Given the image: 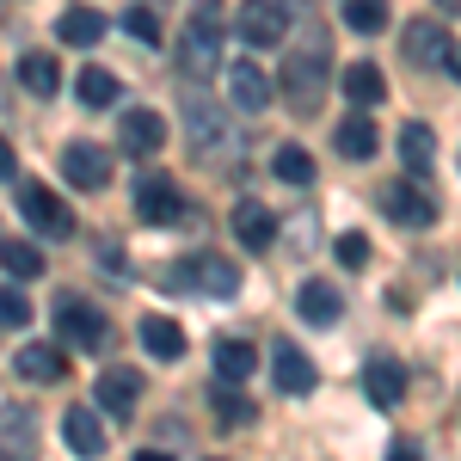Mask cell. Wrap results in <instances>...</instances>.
<instances>
[{
    "mask_svg": "<svg viewBox=\"0 0 461 461\" xmlns=\"http://www.w3.org/2000/svg\"><path fill=\"white\" fill-rule=\"evenodd\" d=\"M215 62H221V0H197L191 6V19H185V43H178V68L191 74H203L210 80Z\"/></svg>",
    "mask_w": 461,
    "mask_h": 461,
    "instance_id": "3",
    "label": "cell"
},
{
    "mask_svg": "<svg viewBox=\"0 0 461 461\" xmlns=\"http://www.w3.org/2000/svg\"><path fill=\"white\" fill-rule=\"evenodd\" d=\"M382 215L400 221V228H430L437 221V197H430L425 185H382Z\"/></svg>",
    "mask_w": 461,
    "mask_h": 461,
    "instance_id": "9",
    "label": "cell"
},
{
    "mask_svg": "<svg viewBox=\"0 0 461 461\" xmlns=\"http://www.w3.org/2000/svg\"><path fill=\"white\" fill-rule=\"evenodd\" d=\"M19 80H25L32 93H43V99H56V86H62V62H56L50 50H25V56H19Z\"/></svg>",
    "mask_w": 461,
    "mask_h": 461,
    "instance_id": "25",
    "label": "cell"
},
{
    "mask_svg": "<svg viewBox=\"0 0 461 461\" xmlns=\"http://www.w3.org/2000/svg\"><path fill=\"white\" fill-rule=\"evenodd\" d=\"M56 37L74 43V50H86V43H99V37H105V13H93V6H68V13H62V25H56Z\"/></svg>",
    "mask_w": 461,
    "mask_h": 461,
    "instance_id": "27",
    "label": "cell"
},
{
    "mask_svg": "<svg viewBox=\"0 0 461 461\" xmlns=\"http://www.w3.org/2000/svg\"><path fill=\"white\" fill-rule=\"evenodd\" d=\"M136 461H173L167 449H136Z\"/></svg>",
    "mask_w": 461,
    "mask_h": 461,
    "instance_id": "39",
    "label": "cell"
},
{
    "mask_svg": "<svg viewBox=\"0 0 461 461\" xmlns=\"http://www.w3.org/2000/svg\"><path fill=\"white\" fill-rule=\"evenodd\" d=\"M339 154H345V160H375V154H382V136H375L369 111H357V117L339 123Z\"/></svg>",
    "mask_w": 461,
    "mask_h": 461,
    "instance_id": "24",
    "label": "cell"
},
{
    "mask_svg": "<svg viewBox=\"0 0 461 461\" xmlns=\"http://www.w3.org/2000/svg\"><path fill=\"white\" fill-rule=\"evenodd\" d=\"M19 210H25V221H32L37 234H50V240H68L74 234V210L50 191V185H37V178L19 185Z\"/></svg>",
    "mask_w": 461,
    "mask_h": 461,
    "instance_id": "7",
    "label": "cell"
},
{
    "mask_svg": "<svg viewBox=\"0 0 461 461\" xmlns=\"http://www.w3.org/2000/svg\"><path fill=\"white\" fill-rule=\"evenodd\" d=\"M400 160H406L412 173H430V160H437V136H430L425 123H406V130H400Z\"/></svg>",
    "mask_w": 461,
    "mask_h": 461,
    "instance_id": "29",
    "label": "cell"
},
{
    "mask_svg": "<svg viewBox=\"0 0 461 461\" xmlns=\"http://www.w3.org/2000/svg\"><path fill=\"white\" fill-rule=\"evenodd\" d=\"M167 277H173L178 289H191V295H210V302H234V295H240V265L221 258V252H191Z\"/></svg>",
    "mask_w": 461,
    "mask_h": 461,
    "instance_id": "4",
    "label": "cell"
},
{
    "mask_svg": "<svg viewBox=\"0 0 461 461\" xmlns=\"http://www.w3.org/2000/svg\"><path fill=\"white\" fill-rule=\"evenodd\" d=\"M74 93H80V105H93V111H105L123 99V80L111 68H80V80H74Z\"/></svg>",
    "mask_w": 461,
    "mask_h": 461,
    "instance_id": "26",
    "label": "cell"
},
{
    "mask_svg": "<svg viewBox=\"0 0 461 461\" xmlns=\"http://www.w3.org/2000/svg\"><path fill=\"white\" fill-rule=\"evenodd\" d=\"M62 173H68V185H80V191H105L111 185L105 142H68L62 148Z\"/></svg>",
    "mask_w": 461,
    "mask_h": 461,
    "instance_id": "12",
    "label": "cell"
},
{
    "mask_svg": "<svg viewBox=\"0 0 461 461\" xmlns=\"http://www.w3.org/2000/svg\"><path fill=\"white\" fill-rule=\"evenodd\" d=\"M99 412L105 419H130L136 406H142V369H130V363H111L105 375H99Z\"/></svg>",
    "mask_w": 461,
    "mask_h": 461,
    "instance_id": "10",
    "label": "cell"
},
{
    "mask_svg": "<svg viewBox=\"0 0 461 461\" xmlns=\"http://www.w3.org/2000/svg\"><path fill=\"white\" fill-rule=\"evenodd\" d=\"M160 142H167V117L160 111H123V123H117V148L123 154H136V160H148V154H160Z\"/></svg>",
    "mask_w": 461,
    "mask_h": 461,
    "instance_id": "13",
    "label": "cell"
},
{
    "mask_svg": "<svg viewBox=\"0 0 461 461\" xmlns=\"http://www.w3.org/2000/svg\"><path fill=\"white\" fill-rule=\"evenodd\" d=\"M240 37L252 50H277L289 37V0H247L240 6Z\"/></svg>",
    "mask_w": 461,
    "mask_h": 461,
    "instance_id": "8",
    "label": "cell"
},
{
    "mask_svg": "<svg viewBox=\"0 0 461 461\" xmlns=\"http://www.w3.org/2000/svg\"><path fill=\"white\" fill-rule=\"evenodd\" d=\"M62 437H68V449H74L80 461H99V456H105V419H99L93 406H68Z\"/></svg>",
    "mask_w": 461,
    "mask_h": 461,
    "instance_id": "16",
    "label": "cell"
},
{
    "mask_svg": "<svg viewBox=\"0 0 461 461\" xmlns=\"http://www.w3.org/2000/svg\"><path fill=\"white\" fill-rule=\"evenodd\" d=\"M339 308H345V302H339V289L326 284V277H314V284L295 289V314L308 320V326H332V320H339Z\"/></svg>",
    "mask_w": 461,
    "mask_h": 461,
    "instance_id": "21",
    "label": "cell"
},
{
    "mask_svg": "<svg viewBox=\"0 0 461 461\" xmlns=\"http://www.w3.org/2000/svg\"><path fill=\"white\" fill-rule=\"evenodd\" d=\"M345 25L363 32V37H375L388 25V0H345Z\"/></svg>",
    "mask_w": 461,
    "mask_h": 461,
    "instance_id": "33",
    "label": "cell"
},
{
    "mask_svg": "<svg viewBox=\"0 0 461 461\" xmlns=\"http://www.w3.org/2000/svg\"><path fill=\"white\" fill-rule=\"evenodd\" d=\"M363 393L388 412V406H400L406 400V369L393 363V357H369V369H363Z\"/></svg>",
    "mask_w": 461,
    "mask_h": 461,
    "instance_id": "18",
    "label": "cell"
},
{
    "mask_svg": "<svg viewBox=\"0 0 461 461\" xmlns=\"http://www.w3.org/2000/svg\"><path fill=\"white\" fill-rule=\"evenodd\" d=\"M388 461H425V456H419V443H393Z\"/></svg>",
    "mask_w": 461,
    "mask_h": 461,
    "instance_id": "38",
    "label": "cell"
},
{
    "mask_svg": "<svg viewBox=\"0 0 461 461\" xmlns=\"http://www.w3.org/2000/svg\"><path fill=\"white\" fill-rule=\"evenodd\" d=\"M136 332H142V351L148 357H160V363H178V357H185V326H178V320L148 314Z\"/></svg>",
    "mask_w": 461,
    "mask_h": 461,
    "instance_id": "19",
    "label": "cell"
},
{
    "mask_svg": "<svg viewBox=\"0 0 461 461\" xmlns=\"http://www.w3.org/2000/svg\"><path fill=\"white\" fill-rule=\"evenodd\" d=\"M13 369H19L25 382L56 388V382H68V351H56V345H25V351L13 357Z\"/></svg>",
    "mask_w": 461,
    "mask_h": 461,
    "instance_id": "17",
    "label": "cell"
},
{
    "mask_svg": "<svg viewBox=\"0 0 461 461\" xmlns=\"http://www.w3.org/2000/svg\"><path fill=\"white\" fill-rule=\"evenodd\" d=\"M271 375H277V393H295V400L314 388V363H308V351H302V345H277Z\"/></svg>",
    "mask_w": 461,
    "mask_h": 461,
    "instance_id": "20",
    "label": "cell"
},
{
    "mask_svg": "<svg viewBox=\"0 0 461 461\" xmlns=\"http://www.w3.org/2000/svg\"><path fill=\"white\" fill-rule=\"evenodd\" d=\"M0 461H37V412L0 406Z\"/></svg>",
    "mask_w": 461,
    "mask_h": 461,
    "instance_id": "14",
    "label": "cell"
},
{
    "mask_svg": "<svg viewBox=\"0 0 461 461\" xmlns=\"http://www.w3.org/2000/svg\"><path fill=\"white\" fill-rule=\"evenodd\" d=\"M0 326H32V302L19 289H0Z\"/></svg>",
    "mask_w": 461,
    "mask_h": 461,
    "instance_id": "36",
    "label": "cell"
},
{
    "mask_svg": "<svg viewBox=\"0 0 461 461\" xmlns=\"http://www.w3.org/2000/svg\"><path fill=\"white\" fill-rule=\"evenodd\" d=\"M6 6H13V0H0V19H6Z\"/></svg>",
    "mask_w": 461,
    "mask_h": 461,
    "instance_id": "41",
    "label": "cell"
},
{
    "mask_svg": "<svg viewBox=\"0 0 461 461\" xmlns=\"http://www.w3.org/2000/svg\"><path fill=\"white\" fill-rule=\"evenodd\" d=\"M345 99H351L357 111H375L382 99H388V80H382V68H375V62H351V68H345Z\"/></svg>",
    "mask_w": 461,
    "mask_h": 461,
    "instance_id": "23",
    "label": "cell"
},
{
    "mask_svg": "<svg viewBox=\"0 0 461 461\" xmlns=\"http://www.w3.org/2000/svg\"><path fill=\"white\" fill-rule=\"evenodd\" d=\"M252 363H258V357H252L247 339H221V345H215V375H221V382H252Z\"/></svg>",
    "mask_w": 461,
    "mask_h": 461,
    "instance_id": "28",
    "label": "cell"
},
{
    "mask_svg": "<svg viewBox=\"0 0 461 461\" xmlns=\"http://www.w3.org/2000/svg\"><path fill=\"white\" fill-rule=\"evenodd\" d=\"M234 240H240V247H271V240H277V215L265 210V203H240V210H234Z\"/></svg>",
    "mask_w": 461,
    "mask_h": 461,
    "instance_id": "22",
    "label": "cell"
},
{
    "mask_svg": "<svg viewBox=\"0 0 461 461\" xmlns=\"http://www.w3.org/2000/svg\"><path fill=\"white\" fill-rule=\"evenodd\" d=\"M123 25H130V37H142V43H160V13L154 6H130Z\"/></svg>",
    "mask_w": 461,
    "mask_h": 461,
    "instance_id": "34",
    "label": "cell"
},
{
    "mask_svg": "<svg viewBox=\"0 0 461 461\" xmlns=\"http://www.w3.org/2000/svg\"><path fill=\"white\" fill-rule=\"evenodd\" d=\"M437 13H449V19H461V0H437Z\"/></svg>",
    "mask_w": 461,
    "mask_h": 461,
    "instance_id": "40",
    "label": "cell"
},
{
    "mask_svg": "<svg viewBox=\"0 0 461 461\" xmlns=\"http://www.w3.org/2000/svg\"><path fill=\"white\" fill-rule=\"evenodd\" d=\"M19 173V154H13V142H6V136H0V178H13Z\"/></svg>",
    "mask_w": 461,
    "mask_h": 461,
    "instance_id": "37",
    "label": "cell"
},
{
    "mask_svg": "<svg viewBox=\"0 0 461 461\" xmlns=\"http://www.w3.org/2000/svg\"><path fill=\"white\" fill-rule=\"evenodd\" d=\"M326 80H332V62H326V43L308 37V50H289L284 62V99L295 117H314L326 105Z\"/></svg>",
    "mask_w": 461,
    "mask_h": 461,
    "instance_id": "2",
    "label": "cell"
},
{
    "mask_svg": "<svg viewBox=\"0 0 461 461\" xmlns=\"http://www.w3.org/2000/svg\"><path fill=\"white\" fill-rule=\"evenodd\" d=\"M136 215H142V221H154V228H173L178 215H185V191H178L173 178L148 173L142 185H136Z\"/></svg>",
    "mask_w": 461,
    "mask_h": 461,
    "instance_id": "11",
    "label": "cell"
},
{
    "mask_svg": "<svg viewBox=\"0 0 461 461\" xmlns=\"http://www.w3.org/2000/svg\"><path fill=\"white\" fill-rule=\"evenodd\" d=\"M240 382H221V375H215V388H210V400H215V419H221V425H252V400H240Z\"/></svg>",
    "mask_w": 461,
    "mask_h": 461,
    "instance_id": "32",
    "label": "cell"
},
{
    "mask_svg": "<svg viewBox=\"0 0 461 461\" xmlns=\"http://www.w3.org/2000/svg\"><path fill=\"white\" fill-rule=\"evenodd\" d=\"M228 105H234V111H252V117H258V111L271 105V74L258 68L252 56L228 68Z\"/></svg>",
    "mask_w": 461,
    "mask_h": 461,
    "instance_id": "15",
    "label": "cell"
},
{
    "mask_svg": "<svg viewBox=\"0 0 461 461\" xmlns=\"http://www.w3.org/2000/svg\"><path fill=\"white\" fill-rule=\"evenodd\" d=\"M210 461H221V456H210Z\"/></svg>",
    "mask_w": 461,
    "mask_h": 461,
    "instance_id": "42",
    "label": "cell"
},
{
    "mask_svg": "<svg viewBox=\"0 0 461 461\" xmlns=\"http://www.w3.org/2000/svg\"><path fill=\"white\" fill-rule=\"evenodd\" d=\"M400 50H406L412 68H449V74H461V50L449 43V32H443L437 19H412V25L400 32Z\"/></svg>",
    "mask_w": 461,
    "mask_h": 461,
    "instance_id": "6",
    "label": "cell"
},
{
    "mask_svg": "<svg viewBox=\"0 0 461 461\" xmlns=\"http://www.w3.org/2000/svg\"><path fill=\"white\" fill-rule=\"evenodd\" d=\"M185 136H191V154L197 160H210V167H228L240 148H247V136H240V123L228 117L221 105H210V99H185Z\"/></svg>",
    "mask_w": 461,
    "mask_h": 461,
    "instance_id": "1",
    "label": "cell"
},
{
    "mask_svg": "<svg viewBox=\"0 0 461 461\" xmlns=\"http://www.w3.org/2000/svg\"><path fill=\"white\" fill-rule=\"evenodd\" d=\"M339 265H345V271H363V265H369V240H363V234H339Z\"/></svg>",
    "mask_w": 461,
    "mask_h": 461,
    "instance_id": "35",
    "label": "cell"
},
{
    "mask_svg": "<svg viewBox=\"0 0 461 461\" xmlns=\"http://www.w3.org/2000/svg\"><path fill=\"white\" fill-rule=\"evenodd\" d=\"M271 173L284 178V185H308V178H314V154L295 148V142H284L277 154H271Z\"/></svg>",
    "mask_w": 461,
    "mask_h": 461,
    "instance_id": "31",
    "label": "cell"
},
{
    "mask_svg": "<svg viewBox=\"0 0 461 461\" xmlns=\"http://www.w3.org/2000/svg\"><path fill=\"white\" fill-rule=\"evenodd\" d=\"M56 339L74 345V351L105 357L111 351V320L99 314V308H86L80 295H62V302H56Z\"/></svg>",
    "mask_w": 461,
    "mask_h": 461,
    "instance_id": "5",
    "label": "cell"
},
{
    "mask_svg": "<svg viewBox=\"0 0 461 461\" xmlns=\"http://www.w3.org/2000/svg\"><path fill=\"white\" fill-rule=\"evenodd\" d=\"M0 265H6V277H19V284L43 277V252H37L32 240H6V247H0Z\"/></svg>",
    "mask_w": 461,
    "mask_h": 461,
    "instance_id": "30",
    "label": "cell"
}]
</instances>
